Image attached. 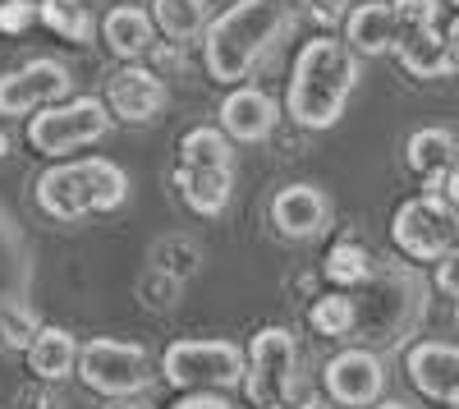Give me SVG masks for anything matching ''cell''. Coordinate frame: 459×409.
Masks as SVG:
<instances>
[{
  "instance_id": "20",
  "label": "cell",
  "mask_w": 459,
  "mask_h": 409,
  "mask_svg": "<svg viewBox=\"0 0 459 409\" xmlns=\"http://www.w3.org/2000/svg\"><path fill=\"white\" fill-rule=\"evenodd\" d=\"M79 341L69 336L65 326H42L28 345V368L42 382H65L69 373H79Z\"/></svg>"
},
{
  "instance_id": "14",
  "label": "cell",
  "mask_w": 459,
  "mask_h": 409,
  "mask_svg": "<svg viewBox=\"0 0 459 409\" xmlns=\"http://www.w3.org/2000/svg\"><path fill=\"white\" fill-rule=\"evenodd\" d=\"M276 120H281V106H276V97H266L262 88L235 83V92L221 101V129L235 138V143H262V138H272Z\"/></svg>"
},
{
  "instance_id": "9",
  "label": "cell",
  "mask_w": 459,
  "mask_h": 409,
  "mask_svg": "<svg viewBox=\"0 0 459 409\" xmlns=\"http://www.w3.org/2000/svg\"><path fill=\"white\" fill-rule=\"evenodd\" d=\"M294 336L285 326H262L248 341V400L253 405H285V396L294 391Z\"/></svg>"
},
{
  "instance_id": "30",
  "label": "cell",
  "mask_w": 459,
  "mask_h": 409,
  "mask_svg": "<svg viewBox=\"0 0 459 409\" xmlns=\"http://www.w3.org/2000/svg\"><path fill=\"white\" fill-rule=\"evenodd\" d=\"M455 143H459V134H455ZM441 194H446V198H450V203L459 207V161H455V170L446 175V184H441Z\"/></svg>"
},
{
  "instance_id": "29",
  "label": "cell",
  "mask_w": 459,
  "mask_h": 409,
  "mask_svg": "<svg viewBox=\"0 0 459 409\" xmlns=\"http://www.w3.org/2000/svg\"><path fill=\"white\" fill-rule=\"evenodd\" d=\"M308 14H317L322 23H335L344 19V0H308Z\"/></svg>"
},
{
  "instance_id": "5",
  "label": "cell",
  "mask_w": 459,
  "mask_h": 409,
  "mask_svg": "<svg viewBox=\"0 0 459 409\" xmlns=\"http://www.w3.org/2000/svg\"><path fill=\"white\" fill-rule=\"evenodd\" d=\"M110 134V106L97 97H65L42 106L28 120V143L42 157H74L79 147H92Z\"/></svg>"
},
{
  "instance_id": "22",
  "label": "cell",
  "mask_w": 459,
  "mask_h": 409,
  "mask_svg": "<svg viewBox=\"0 0 459 409\" xmlns=\"http://www.w3.org/2000/svg\"><path fill=\"white\" fill-rule=\"evenodd\" d=\"M235 138H230L225 129H188L179 138V166H235V147H230Z\"/></svg>"
},
{
  "instance_id": "27",
  "label": "cell",
  "mask_w": 459,
  "mask_h": 409,
  "mask_svg": "<svg viewBox=\"0 0 459 409\" xmlns=\"http://www.w3.org/2000/svg\"><path fill=\"white\" fill-rule=\"evenodd\" d=\"M170 409H239L235 400H225L221 391H188L184 400H175Z\"/></svg>"
},
{
  "instance_id": "31",
  "label": "cell",
  "mask_w": 459,
  "mask_h": 409,
  "mask_svg": "<svg viewBox=\"0 0 459 409\" xmlns=\"http://www.w3.org/2000/svg\"><path fill=\"white\" fill-rule=\"evenodd\" d=\"M446 37H450V51H455V60H459V19L446 28Z\"/></svg>"
},
{
  "instance_id": "3",
  "label": "cell",
  "mask_w": 459,
  "mask_h": 409,
  "mask_svg": "<svg viewBox=\"0 0 459 409\" xmlns=\"http://www.w3.org/2000/svg\"><path fill=\"white\" fill-rule=\"evenodd\" d=\"M129 203V175L110 157L60 161L37 179V207L56 221H83L97 212H120Z\"/></svg>"
},
{
  "instance_id": "23",
  "label": "cell",
  "mask_w": 459,
  "mask_h": 409,
  "mask_svg": "<svg viewBox=\"0 0 459 409\" xmlns=\"http://www.w3.org/2000/svg\"><path fill=\"white\" fill-rule=\"evenodd\" d=\"M42 23L65 42H92V10L88 0H42Z\"/></svg>"
},
{
  "instance_id": "8",
  "label": "cell",
  "mask_w": 459,
  "mask_h": 409,
  "mask_svg": "<svg viewBox=\"0 0 459 409\" xmlns=\"http://www.w3.org/2000/svg\"><path fill=\"white\" fill-rule=\"evenodd\" d=\"M79 378L97 396H138L152 382V359L143 345L97 336L79 350Z\"/></svg>"
},
{
  "instance_id": "2",
  "label": "cell",
  "mask_w": 459,
  "mask_h": 409,
  "mask_svg": "<svg viewBox=\"0 0 459 409\" xmlns=\"http://www.w3.org/2000/svg\"><path fill=\"white\" fill-rule=\"evenodd\" d=\"M354 83H359V56L344 47L340 37H313V42L294 56L290 97H285L290 120L299 129L340 125Z\"/></svg>"
},
{
  "instance_id": "36",
  "label": "cell",
  "mask_w": 459,
  "mask_h": 409,
  "mask_svg": "<svg viewBox=\"0 0 459 409\" xmlns=\"http://www.w3.org/2000/svg\"><path fill=\"white\" fill-rule=\"evenodd\" d=\"M450 5H459V0H450Z\"/></svg>"
},
{
  "instance_id": "12",
  "label": "cell",
  "mask_w": 459,
  "mask_h": 409,
  "mask_svg": "<svg viewBox=\"0 0 459 409\" xmlns=\"http://www.w3.org/2000/svg\"><path fill=\"white\" fill-rule=\"evenodd\" d=\"M106 106H110V116H120L125 125H147V120H157L161 106H166V83H161V74H157V69H143V65L120 69V74L110 79V88H106Z\"/></svg>"
},
{
  "instance_id": "15",
  "label": "cell",
  "mask_w": 459,
  "mask_h": 409,
  "mask_svg": "<svg viewBox=\"0 0 459 409\" xmlns=\"http://www.w3.org/2000/svg\"><path fill=\"white\" fill-rule=\"evenodd\" d=\"M404 368H409V382L423 391L428 400H450L459 391V345L423 341V345L409 350Z\"/></svg>"
},
{
  "instance_id": "13",
  "label": "cell",
  "mask_w": 459,
  "mask_h": 409,
  "mask_svg": "<svg viewBox=\"0 0 459 409\" xmlns=\"http://www.w3.org/2000/svg\"><path fill=\"white\" fill-rule=\"evenodd\" d=\"M331 221V203L317 184H285L272 198V226L285 239H317Z\"/></svg>"
},
{
  "instance_id": "21",
  "label": "cell",
  "mask_w": 459,
  "mask_h": 409,
  "mask_svg": "<svg viewBox=\"0 0 459 409\" xmlns=\"http://www.w3.org/2000/svg\"><path fill=\"white\" fill-rule=\"evenodd\" d=\"M152 19L170 37V42H188V37L207 32L212 5L207 0H152Z\"/></svg>"
},
{
  "instance_id": "10",
  "label": "cell",
  "mask_w": 459,
  "mask_h": 409,
  "mask_svg": "<svg viewBox=\"0 0 459 409\" xmlns=\"http://www.w3.org/2000/svg\"><path fill=\"white\" fill-rule=\"evenodd\" d=\"M74 74L60 60H28L10 74H0V116H37L42 106L65 101Z\"/></svg>"
},
{
  "instance_id": "19",
  "label": "cell",
  "mask_w": 459,
  "mask_h": 409,
  "mask_svg": "<svg viewBox=\"0 0 459 409\" xmlns=\"http://www.w3.org/2000/svg\"><path fill=\"white\" fill-rule=\"evenodd\" d=\"M101 37H106L110 56L138 60L143 51H152V37H157V19H152V10H138V5H115V10L101 19Z\"/></svg>"
},
{
  "instance_id": "17",
  "label": "cell",
  "mask_w": 459,
  "mask_h": 409,
  "mask_svg": "<svg viewBox=\"0 0 459 409\" xmlns=\"http://www.w3.org/2000/svg\"><path fill=\"white\" fill-rule=\"evenodd\" d=\"M175 184L198 216H221L235 194V166H179Z\"/></svg>"
},
{
  "instance_id": "7",
  "label": "cell",
  "mask_w": 459,
  "mask_h": 409,
  "mask_svg": "<svg viewBox=\"0 0 459 409\" xmlns=\"http://www.w3.org/2000/svg\"><path fill=\"white\" fill-rule=\"evenodd\" d=\"M395 14H400V42L395 56L400 65L413 74V79H446L455 74V51H450V37L441 32V0H391Z\"/></svg>"
},
{
  "instance_id": "4",
  "label": "cell",
  "mask_w": 459,
  "mask_h": 409,
  "mask_svg": "<svg viewBox=\"0 0 459 409\" xmlns=\"http://www.w3.org/2000/svg\"><path fill=\"white\" fill-rule=\"evenodd\" d=\"M161 373L179 391H235L248 382V350L235 341H175L161 354Z\"/></svg>"
},
{
  "instance_id": "16",
  "label": "cell",
  "mask_w": 459,
  "mask_h": 409,
  "mask_svg": "<svg viewBox=\"0 0 459 409\" xmlns=\"http://www.w3.org/2000/svg\"><path fill=\"white\" fill-rule=\"evenodd\" d=\"M344 37L359 56H391L400 42V14L386 0H363L359 10H350L344 19Z\"/></svg>"
},
{
  "instance_id": "35",
  "label": "cell",
  "mask_w": 459,
  "mask_h": 409,
  "mask_svg": "<svg viewBox=\"0 0 459 409\" xmlns=\"http://www.w3.org/2000/svg\"><path fill=\"white\" fill-rule=\"evenodd\" d=\"M266 409H285V405H266Z\"/></svg>"
},
{
  "instance_id": "34",
  "label": "cell",
  "mask_w": 459,
  "mask_h": 409,
  "mask_svg": "<svg viewBox=\"0 0 459 409\" xmlns=\"http://www.w3.org/2000/svg\"><path fill=\"white\" fill-rule=\"evenodd\" d=\"M446 405H450V409H459V391H455V396H450V400H446Z\"/></svg>"
},
{
  "instance_id": "32",
  "label": "cell",
  "mask_w": 459,
  "mask_h": 409,
  "mask_svg": "<svg viewBox=\"0 0 459 409\" xmlns=\"http://www.w3.org/2000/svg\"><path fill=\"white\" fill-rule=\"evenodd\" d=\"M372 409H409V405H400V400H386V405H372Z\"/></svg>"
},
{
  "instance_id": "24",
  "label": "cell",
  "mask_w": 459,
  "mask_h": 409,
  "mask_svg": "<svg viewBox=\"0 0 459 409\" xmlns=\"http://www.w3.org/2000/svg\"><path fill=\"white\" fill-rule=\"evenodd\" d=\"M308 322H313V331H322V336H350L354 322H359V309H354L350 294H322V300L313 304V313H308Z\"/></svg>"
},
{
  "instance_id": "26",
  "label": "cell",
  "mask_w": 459,
  "mask_h": 409,
  "mask_svg": "<svg viewBox=\"0 0 459 409\" xmlns=\"http://www.w3.org/2000/svg\"><path fill=\"white\" fill-rule=\"evenodd\" d=\"M42 23V0H0V32H23Z\"/></svg>"
},
{
  "instance_id": "18",
  "label": "cell",
  "mask_w": 459,
  "mask_h": 409,
  "mask_svg": "<svg viewBox=\"0 0 459 409\" xmlns=\"http://www.w3.org/2000/svg\"><path fill=\"white\" fill-rule=\"evenodd\" d=\"M404 157H409V166H413L418 175H423L428 189L441 194L446 175H450L455 161H459V143H455L450 129H413L409 143H404Z\"/></svg>"
},
{
  "instance_id": "25",
  "label": "cell",
  "mask_w": 459,
  "mask_h": 409,
  "mask_svg": "<svg viewBox=\"0 0 459 409\" xmlns=\"http://www.w3.org/2000/svg\"><path fill=\"white\" fill-rule=\"evenodd\" d=\"M326 276H331L335 285H359V281H368V276H372L368 248H359V244H335L331 257H326Z\"/></svg>"
},
{
  "instance_id": "11",
  "label": "cell",
  "mask_w": 459,
  "mask_h": 409,
  "mask_svg": "<svg viewBox=\"0 0 459 409\" xmlns=\"http://www.w3.org/2000/svg\"><path fill=\"white\" fill-rule=\"evenodd\" d=\"M326 396L335 405H350V409H363V405H377L381 400V387H386V368L372 350H344L326 363Z\"/></svg>"
},
{
  "instance_id": "33",
  "label": "cell",
  "mask_w": 459,
  "mask_h": 409,
  "mask_svg": "<svg viewBox=\"0 0 459 409\" xmlns=\"http://www.w3.org/2000/svg\"><path fill=\"white\" fill-rule=\"evenodd\" d=\"M5 152H10V138H5V134H0V157H5Z\"/></svg>"
},
{
  "instance_id": "6",
  "label": "cell",
  "mask_w": 459,
  "mask_h": 409,
  "mask_svg": "<svg viewBox=\"0 0 459 409\" xmlns=\"http://www.w3.org/2000/svg\"><path fill=\"white\" fill-rule=\"evenodd\" d=\"M391 239L404 257L413 263H441V257L459 244V207L446 194H418L409 203H400L395 221H391Z\"/></svg>"
},
{
  "instance_id": "28",
  "label": "cell",
  "mask_w": 459,
  "mask_h": 409,
  "mask_svg": "<svg viewBox=\"0 0 459 409\" xmlns=\"http://www.w3.org/2000/svg\"><path fill=\"white\" fill-rule=\"evenodd\" d=\"M437 285L459 300V248H450V253L441 257V263H437Z\"/></svg>"
},
{
  "instance_id": "1",
  "label": "cell",
  "mask_w": 459,
  "mask_h": 409,
  "mask_svg": "<svg viewBox=\"0 0 459 409\" xmlns=\"http://www.w3.org/2000/svg\"><path fill=\"white\" fill-rule=\"evenodd\" d=\"M294 32V0H235L203 32V65L216 83H244Z\"/></svg>"
}]
</instances>
